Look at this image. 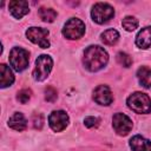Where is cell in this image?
<instances>
[{
    "label": "cell",
    "instance_id": "cell-1",
    "mask_svg": "<svg viewBox=\"0 0 151 151\" xmlns=\"http://www.w3.org/2000/svg\"><path fill=\"white\" fill-rule=\"evenodd\" d=\"M107 61H109L107 52L98 45H91L84 51L83 63L85 68L88 70L90 72H97L104 68Z\"/></svg>",
    "mask_w": 151,
    "mask_h": 151
},
{
    "label": "cell",
    "instance_id": "cell-2",
    "mask_svg": "<svg viewBox=\"0 0 151 151\" xmlns=\"http://www.w3.org/2000/svg\"><path fill=\"white\" fill-rule=\"evenodd\" d=\"M126 104L130 110L136 113L147 114L151 112V98L143 92H134L126 99Z\"/></svg>",
    "mask_w": 151,
    "mask_h": 151
},
{
    "label": "cell",
    "instance_id": "cell-3",
    "mask_svg": "<svg viewBox=\"0 0 151 151\" xmlns=\"http://www.w3.org/2000/svg\"><path fill=\"white\" fill-rule=\"evenodd\" d=\"M29 63V53L22 47H13L9 52V64L17 71L21 72L27 68Z\"/></svg>",
    "mask_w": 151,
    "mask_h": 151
},
{
    "label": "cell",
    "instance_id": "cell-4",
    "mask_svg": "<svg viewBox=\"0 0 151 151\" xmlns=\"http://www.w3.org/2000/svg\"><path fill=\"white\" fill-rule=\"evenodd\" d=\"M53 66V60L50 55L47 54H41L35 60V67L33 70V78L37 81H42L45 80Z\"/></svg>",
    "mask_w": 151,
    "mask_h": 151
},
{
    "label": "cell",
    "instance_id": "cell-5",
    "mask_svg": "<svg viewBox=\"0 0 151 151\" xmlns=\"http://www.w3.org/2000/svg\"><path fill=\"white\" fill-rule=\"evenodd\" d=\"M85 34V24L78 18H71L63 28V35L70 40L80 39Z\"/></svg>",
    "mask_w": 151,
    "mask_h": 151
},
{
    "label": "cell",
    "instance_id": "cell-6",
    "mask_svg": "<svg viewBox=\"0 0 151 151\" xmlns=\"http://www.w3.org/2000/svg\"><path fill=\"white\" fill-rule=\"evenodd\" d=\"M114 15V9L111 5L106 2H97L91 11L92 20L97 24H104L112 19Z\"/></svg>",
    "mask_w": 151,
    "mask_h": 151
},
{
    "label": "cell",
    "instance_id": "cell-7",
    "mask_svg": "<svg viewBox=\"0 0 151 151\" xmlns=\"http://www.w3.org/2000/svg\"><path fill=\"white\" fill-rule=\"evenodd\" d=\"M48 35L50 32L46 28L42 27H29L26 31V37L28 38V40H31L33 44L38 45L41 48H47L50 47V40H48Z\"/></svg>",
    "mask_w": 151,
    "mask_h": 151
},
{
    "label": "cell",
    "instance_id": "cell-8",
    "mask_svg": "<svg viewBox=\"0 0 151 151\" xmlns=\"http://www.w3.org/2000/svg\"><path fill=\"white\" fill-rule=\"evenodd\" d=\"M68 122H70L68 114L63 110L53 111L48 117L50 127L54 132H61L63 130H65L68 125Z\"/></svg>",
    "mask_w": 151,
    "mask_h": 151
},
{
    "label": "cell",
    "instance_id": "cell-9",
    "mask_svg": "<svg viewBox=\"0 0 151 151\" xmlns=\"http://www.w3.org/2000/svg\"><path fill=\"white\" fill-rule=\"evenodd\" d=\"M112 126L114 129V131L117 132V134L119 136H126L133 126L132 120L124 113H116L112 118Z\"/></svg>",
    "mask_w": 151,
    "mask_h": 151
},
{
    "label": "cell",
    "instance_id": "cell-10",
    "mask_svg": "<svg viewBox=\"0 0 151 151\" xmlns=\"http://www.w3.org/2000/svg\"><path fill=\"white\" fill-rule=\"evenodd\" d=\"M93 99L97 104L107 106L113 101V96L109 86L106 85H99L93 91Z\"/></svg>",
    "mask_w": 151,
    "mask_h": 151
},
{
    "label": "cell",
    "instance_id": "cell-11",
    "mask_svg": "<svg viewBox=\"0 0 151 151\" xmlns=\"http://www.w3.org/2000/svg\"><path fill=\"white\" fill-rule=\"evenodd\" d=\"M8 9L11 14L15 19H21L24 15H26L29 12V6L27 1L24 0H13L8 4Z\"/></svg>",
    "mask_w": 151,
    "mask_h": 151
},
{
    "label": "cell",
    "instance_id": "cell-12",
    "mask_svg": "<svg viewBox=\"0 0 151 151\" xmlns=\"http://www.w3.org/2000/svg\"><path fill=\"white\" fill-rule=\"evenodd\" d=\"M136 45L142 50H146L151 46V26L142 28L136 37Z\"/></svg>",
    "mask_w": 151,
    "mask_h": 151
},
{
    "label": "cell",
    "instance_id": "cell-13",
    "mask_svg": "<svg viewBox=\"0 0 151 151\" xmlns=\"http://www.w3.org/2000/svg\"><path fill=\"white\" fill-rule=\"evenodd\" d=\"M129 144L132 151H151V142L139 134L133 136Z\"/></svg>",
    "mask_w": 151,
    "mask_h": 151
},
{
    "label": "cell",
    "instance_id": "cell-14",
    "mask_svg": "<svg viewBox=\"0 0 151 151\" xmlns=\"http://www.w3.org/2000/svg\"><path fill=\"white\" fill-rule=\"evenodd\" d=\"M8 126L15 131H24L27 127V120L21 112H14L8 119Z\"/></svg>",
    "mask_w": 151,
    "mask_h": 151
},
{
    "label": "cell",
    "instance_id": "cell-15",
    "mask_svg": "<svg viewBox=\"0 0 151 151\" xmlns=\"http://www.w3.org/2000/svg\"><path fill=\"white\" fill-rule=\"evenodd\" d=\"M13 83H14V74L12 70L7 65L1 64L0 65V86L5 88L11 86Z\"/></svg>",
    "mask_w": 151,
    "mask_h": 151
},
{
    "label": "cell",
    "instance_id": "cell-16",
    "mask_svg": "<svg viewBox=\"0 0 151 151\" xmlns=\"http://www.w3.org/2000/svg\"><path fill=\"white\" fill-rule=\"evenodd\" d=\"M137 78L139 80V84L145 87L149 88L151 87V70L146 66H142L138 68L137 71Z\"/></svg>",
    "mask_w": 151,
    "mask_h": 151
},
{
    "label": "cell",
    "instance_id": "cell-17",
    "mask_svg": "<svg viewBox=\"0 0 151 151\" xmlns=\"http://www.w3.org/2000/svg\"><path fill=\"white\" fill-rule=\"evenodd\" d=\"M100 37H101V41L105 45H109V46H112V45L117 44V41L119 40V33H118V31H116L113 28L104 31Z\"/></svg>",
    "mask_w": 151,
    "mask_h": 151
},
{
    "label": "cell",
    "instance_id": "cell-18",
    "mask_svg": "<svg viewBox=\"0 0 151 151\" xmlns=\"http://www.w3.org/2000/svg\"><path fill=\"white\" fill-rule=\"evenodd\" d=\"M38 14L40 19L45 22H53L57 18V12L53 8H48V7H40Z\"/></svg>",
    "mask_w": 151,
    "mask_h": 151
},
{
    "label": "cell",
    "instance_id": "cell-19",
    "mask_svg": "<svg viewBox=\"0 0 151 151\" xmlns=\"http://www.w3.org/2000/svg\"><path fill=\"white\" fill-rule=\"evenodd\" d=\"M122 25H123V27H124L126 31L132 32V31H134V29L138 27V20H137L134 17L127 15V17H125V18L123 19Z\"/></svg>",
    "mask_w": 151,
    "mask_h": 151
},
{
    "label": "cell",
    "instance_id": "cell-20",
    "mask_svg": "<svg viewBox=\"0 0 151 151\" xmlns=\"http://www.w3.org/2000/svg\"><path fill=\"white\" fill-rule=\"evenodd\" d=\"M116 58H117L118 64H120V65L124 66V67H130V66L132 65V59H131V57H130L127 53H125V52H118Z\"/></svg>",
    "mask_w": 151,
    "mask_h": 151
},
{
    "label": "cell",
    "instance_id": "cell-21",
    "mask_svg": "<svg viewBox=\"0 0 151 151\" xmlns=\"http://www.w3.org/2000/svg\"><path fill=\"white\" fill-rule=\"evenodd\" d=\"M31 94H32V91L29 88H22L18 92L17 94V99L21 103V104H26L29 99H31Z\"/></svg>",
    "mask_w": 151,
    "mask_h": 151
},
{
    "label": "cell",
    "instance_id": "cell-22",
    "mask_svg": "<svg viewBox=\"0 0 151 151\" xmlns=\"http://www.w3.org/2000/svg\"><path fill=\"white\" fill-rule=\"evenodd\" d=\"M57 98H58L57 90L54 87H52V86L46 87V90H45V99L47 101H50V103H53V101L57 100Z\"/></svg>",
    "mask_w": 151,
    "mask_h": 151
},
{
    "label": "cell",
    "instance_id": "cell-23",
    "mask_svg": "<svg viewBox=\"0 0 151 151\" xmlns=\"http://www.w3.org/2000/svg\"><path fill=\"white\" fill-rule=\"evenodd\" d=\"M32 123H33V127L37 130H41L42 125H44V117L41 113H34L32 117Z\"/></svg>",
    "mask_w": 151,
    "mask_h": 151
},
{
    "label": "cell",
    "instance_id": "cell-24",
    "mask_svg": "<svg viewBox=\"0 0 151 151\" xmlns=\"http://www.w3.org/2000/svg\"><path fill=\"white\" fill-rule=\"evenodd\" d=\"M99 123H100V120H99V118H97V117H86L85 119H84V124H85V126L86 127H90V129H92V127H97L98 125H99Z\"/></svg>",
    "mask_w": 151,
    "mask_h": 151
}]
</instances>
